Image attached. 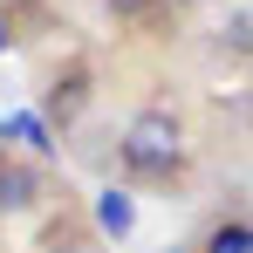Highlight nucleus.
I'll return each mask as SVG.
<instances>
[{
	"mask_svg": "<svg viewBox=\"0 0 253 253\" xmlns=\"http://www.w3.org/2000/svg\"><path fill=\"white\" fill-rule=\"evenodd\" d=\"M83 69H69V76H55V83H48V117H55V124H69V117H76V110H83Z\"/></svg>",
	"mask_w": 253,
	"mask_h": 253,
	"instance_id": "obj_4",
	"label": "nucleus"
},
{
	"mask_svg": "<svg viewBox=\"0 0 253 253\" xmlns=\"http://www.w3.org/2000/svg\"><path fill=\"white\" fill-rule=\"evenodd\" d=\"M117 151H124L130 178H171V171L185 165V124L171 110H137Z\"/></svg>",
	"mask_w": 253,
	"mask_h": 253,
	"instance_id": "obj_1",
	"label": "nucleus"
},
{
	"mask_svg": "<svg viewBox=\"0 0 253 253\" xmlns=\"http://www.w3.org/2000/svg\"><path fill=\"white\" fill-rule=\"evenodd\" d=\"M199 253H253V226L247 219H219L206 240H199Z\"/></svg>",
	"mask_w": 253,
	"mask_h": 253,
	"instance_id": "obj_5",
	"label": "nucleus"
},
{
	"mask_svg": "<svg viewBox=\"0 0 253 253\" xmlns=\"http://www.w3.org/2000/svg\"><path fill=\"white\" fill-rule=\"evenodd\" d=\"M42 199V171L21 158H0V212H35Z\"/></svg>",
	"mask_w": 253,
	"mask_h": 253,
	"instance_id": "obj_2",
	"label": "nucleus"
},
{
	"mask_svg": "<svg viewBox=\"0 0 253 253\" xmlns=\"http://www.w3.org/2000/svg\"><path fill=\"white\" fill-rule=\"evenodd\" d=\"M96 226H103L110 240H124L130 226H137V206H130V192H117V185H110V192L96 199Z\"/></svg>",
	"mask_w": 253,
	"mask_h": 253,
	"instance_id": "obj_3",
	"label": "nucleus"
},
{
	"mask_svg": "<svg viewBox=\"0 0 253 253\" xmlns=\"http://www.w3.org/2000/svg\"><path fill=\"white\" fill-rule=\"evenodd\" d=\"M0 42H7V35H0Z\"/></svg>",
	"mask_w": 253,
	"mask_h": 253,
	"instance_id": "obj_7",
	"label": "nucleus"
},
{
	"mask_svg": "<svg viewBox=\"0 0 253 253\" xmlns=\"http://www.w3.org/2000/svg\"><path fill=\"white\" fill-rule=\"evenodd\" d=\"M103 7H110V14H124V21H130V14H144L151 0H103Z\"/></svg>",
	"mask_w": 253,
	"mask_h": 253,
	"instance_id": "obj_6",
	"label": "nucleus"
}]
</instances>
